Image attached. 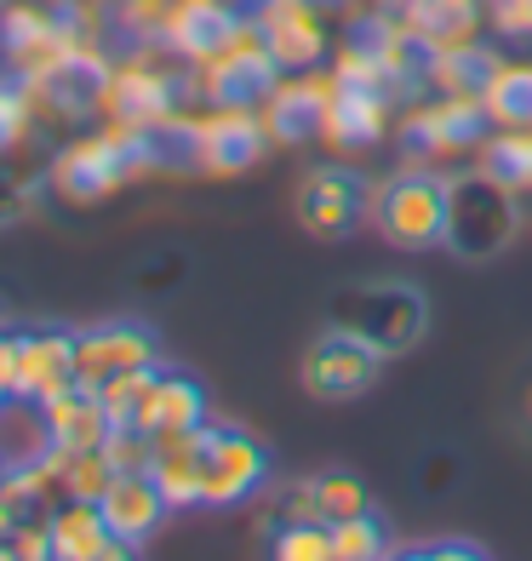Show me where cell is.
I'll list each match as a JSON object with an SVG mask.
<instances>
[{"mask_svg": "<svg viewBox=\"0 0 532 561\" xmlns=\"http://www.w3.org/2000/svg\"><path fill=\"white\" fill-rule=\"evenodd\" d=\"M333 321L344 333H355L372 355H407L424 333H429V298L413 287V280H361V287L338 293Z\"/></svg>", "mask_w": 532, "mask_h": 561, "instance_id": "6da1fadb", "label": "cell"}, {"mask_svg": "<svg viewBox=\"0 0 532 561\" xmlns=\"http://www.w3.org/2000/svg\"><path fill=\"white\" fill-rule=\"evenodd\" d=\"M521 213H516V190H504L487 172H464L447 178V252L464 264H493L504 247L516 241Z\"/></svg>", "mask_w": 532, "mask_h": 561, "instance_id": "7a4b0ae2", "label": "cell"}, {"mask_svg": "<svg viewBox=\"0 0 532 561\" xmlns=\"http://www.w3.org/2000/svg\"><path fill=\"white\" fill-rule=\"evenodd\" d=\"M269 126L258 104H212L207 115H184V149L200 172H246L264 161Z\"/></svg>", "mask_w": 532, "mask_h": 561, "instance_id": "3957f363", "label": "cell"}, {"mask_svg": "<svg viewBox=\"0 0 532 561\" xmlns=\"http://www.w3.org/2000/svg\"><path fill=\"white\" fill-rule=\"evenodd\" d=\"M378 236L401 252H424L447 241V184L436 172H395L372 201Z\"/></svg>", "mask_w": 532, "mask_h": 561, "instance_id": "277c9868", "label": "cell"}, {"mask_svg": "<svg viewBox=\"0 0 532 561\" xmlns=\"http://www.w3.org/2000/svg\"><path fill=\"white\" fill-rule=\"evenodd\" d=\"M269 481V447L252 442L246 430L207 424L200 430V504L235 510Z\"/></svg>", "mask_w": 532, "mask_h": 561, "instance_id": "5b68a950", "label": "cell"}, {"mask_svg": "<svg viewBox=\"0 0 532 561\" xmlns=\"http://www.w3.org/2000/svg\"><path fill=\"white\" fill-rule=\"evenodd\" d=\"M298 224L310 229L315 241H344L361 229V218L372 213V190L367 178L344 167V161H326V167H310L298 178Z\"/></svg>", "mask_w": 532, "mask_h": 561, "instance_id": "8992f818", "label": "cell"}, {"mask_svg": "<svg viewBox=\"0 0 532 561\" xmlns=\"http://www.w3.org/2000/svg\"><path fill=\"white\" fill-rule=\"evenodd\" d=\"M143 367H161L155 327L120 316V321H97V327H86V333H74V373H81L86 390H104L109 378L143 373Z\"/></svg>", "mask_w": 532, "mask_h": 561, "instance_id": "52a82bcc", "label": "cell"}, {"mask_svg": "<svg viewBox=\"0 0 532 561\" xmlns=\"http://www.w3.org/2000/svg\"><path fill=\"white\" fill-rule=\"evenodd\" d=\"M378 367H384V355H372L361 339L344 333V327L333 321L310 350H303L298 378L315 401H361L378 385Z\"/></svg>", "mask_w": 532, "mask_h": 561, "instance_id": "ba28073f", "label": "cell"}, {"mask_svg": "<svg viewBox=\"0 0 532 561\" xmlns=\"http://www.w3.org/2000/svg\"><path fill=\"white\" fill-rule=\"evenodd\" d=\"M104 115L109 121H132V126H166V121H177V81L166 69L143 64V58L109 64Z\"/></svg>", "mask_w": 532, "mask_h": 561, "instance_id": "9c48e42d", "label": "cell"}, {"mask_svg": "<svg viewBox=\"0 0 532 561\" xmlns=\"http://www.w3.org/2000/svg\"><path fill=\"white\" fill-rule=\"evenodd\" d=\"M333 87H338V75H315V69L275 81V92L258 104L269 138L275 144H310V138H321L326 133V104H333Z\"/></svg>", "mask_w": 532, "mask_h": 561, "instance_id": "30bf717a", "label": "cell"}, {"mask_svg": "<svg viewBox=\"0 0 532 561\" xmlns=\"http://www.w3.org/2000/svg\"><path fill=\"white\" fill-rule=\"evenodd\" d=\"M74 385H81V373H74V333H69V327H30V333H18L12 396L58 401Z\"/></svg>", "mask_w": 532, "mask_h": 561, "instance_id": "8fae6325", "label": "cell"}, {"mask_svg": "<svg viewBox=\"0 0 532 561\" xmlns=\"http://www.w3.org/2000/svg\"><path fill=\"white\" fill-rule=\"evenodd\" d=\"M258 30L264 46L275 53V64L303 75L326 58V23L315 0H258Z\"/></svg>", "mask_w": 532, "mask_h": 561, "instance_id": "7c38bea8", "label": "cell"}, {"mask_svg": "<svg viewBox=\"0 0 532 561\" xmlns=\"http://www.w3.org/2000/svg\"><path fill=\"white\" fill-rule=\"evenodd\" d=\"M487 110H481V98H441V104H429L407 121V156H424V161H441V156H459V149L481 144L487 138Z\"/></svg>", "mask_w": 532, "mask_h": 561, "instance_id": "4fadbf2b", "label": "cell"}, {"mask_svg": "<svg viewBox=\"0 0 532 561\" xmlns=\"http://www.w3.org/2000/svg\"><path fill=\"white\" fill-rule=\"evenodd\" d=\"M241 30H246V18L235 12V0H177L161 41L189 64H212Z\"/></svg>", "mask_w": 532, "mask_h": 561, "instance_id": "5bb4252c", "label": "cell"}, {"mask_svg": "<svg viewBox=\"0 0 532 561\" xmlns=\"http://www.w3.org/2000/svg\"><path fill=\"white\" fill-rule=\"evenodd\" d=\"M200 424H207V390L177 367H155V378H149V390L138 401L132 430L161 442V436H189V430H200Z\"/></svg>", "mask_w": 532, "mask_h": 561, "instance_id": "9a60e30c", "label": "cell"}, {"mask_svg": "<svg viewBox=\"0 0 532 561\" xmlns=\"http://www.w3.org/2000/svg\"><path fill=\"white\" fill-rule=\"evenodd\" d=\"M97 504H104V522L115 527V539L126 550H143L161 533V522L172 516V504H166V493L155 488V476H149V470H120Z\"/></svg>", "mask_w": 532, "mask_h": 561, "instance_id": "2e32d148", "label": "cell"}, {"mask_svg": "<svg viewBox=\"0 0 532 561\" xmlns=\"http://www.w3.org/2000/svg\"><path fill=\"white\" fill-rule=\"evenodd\" d=\"M46 522H53V556L58 561H120V556H132L115 539V527L104 522V504L97 499H58Z\"/></svg>", "mask_w": 532, "mask_h": 561, "instance_id": "e0dca14e", "label": "cell"}, {"mask_svg": "<svg viewBox=\"0 0 532 561\" xmlns=\"http://www.w3.org/2000/svg\"><path fill=\"white\" fill-rule=\"evenodd\" d=\"M384 87H361V81H338L333 87V104H326V133L321 144L333 149H367L384 138Z\"/></svg>", "mask_w": 532, "mask_h": 561, "instance_id": "ac0fdd59", "label": "cell"}, {"mask_svg": "<svg viewBox=\"0 0 532 561\" xmlns=\"http://www.w3.org/2000/svg\"><path fill=\"white\" fill-rule=\"evenodd\" d=\"M53 453V424H46V401L30 396H0V465H41Z\"/></svg>", "mask_w": 532, "mask_h": 561, "instance_id": "d6986e66", "label": "cell"}, {"mask_svg": "<svg viewBox=\"0 0 532 561\" xmlns=\"http://www.w3.org/2000/svg\"><path fill=\"white\" fill-rule=\"evenodd\" d=\"M200 430H189V436H161L155 458H149V476H155V488L166 493L172 510H195L200 504Z\"/></svg>", "mask_w": 532, "mask_h": 561, "instance_id": "ffe728a7", "label": "cell"}, {"mask_svg": "<svg viewBox=\"0 0 532 561\" xmlns=\"http://www.w3.org/2000/svg\"><path fill=\"white\" fill-rule=\"evenodd\" d=\"M46 424H53V442H63V447H104L109 430H115L104 396L86 390V385H74L58 401H46Z\"/></svg>", "mask_w": 532, "mask_h": 561, "instance_id": "44dd1931", "label": "cell"}, {"mask_svg": "<svg viewBox=\"0 0 532 561\" xmlns=\"http://www.w3.org/2000/svg\"><path fill=\"white\" fill-rule=\"evenodd\" d=\"M407 35L424 41V53H452L475 41V0H413Z\"/></svg>", "mask_w": 532, "mask_h": 561, "instance_id": "7402d4cb", "label": "cell"}, {"mask_svg": "<svg viewBox=\"0 0 532 561\" xmlns=\"http://www.w3.org/2000/svg\"><path fill=\"white\" fill-rule=\"evenodd\" d=\"M481 110L493 126H532V64H498L481 87Z\"/></svg>", "mask_w": 532, "mask_h": 561, "instance_id": "603a6c76", "label": "cell"}, {"mask_svg": "<svg viewBox=\"0 0 532 561\" xmlns=\"http://www.w3.org/2000/svg\"><path fill=\"white\" fill-rule=\"evenodd\" d=\"M481 172L504 190H532V126H498V138L481 144Z\"/></svg>", "mask_w": 532, "mask_h": 561, "instance_id": "cb8c5ba5", "label": "cell"}, {"mask_svg": "<svg viewBox=\"0 0 532 561\" xmlns=\"http://www.w3.org/2000/svg\"><path fill=\"white\" fill-rule=\"evenodd\" d=\"M35 104H41L35 81H23V75H0V156L23 149V138L35 133Z\"/></svg>", "mask_w": 532, "mask_h": 561, "instance_id": "d4e9b609", "label": "cell"}, {"mask_svg": "<svg viewBox=\"0 0 532 561\" xmlns=\"http://www.w3.org/2000/svg\"><path fill=\"white\" fill-rule=\"evenodd\" d=\"M315 481V522H349V516H361L367 504V481L361 476H349V470H326V476H310Z\"/></svg>", "mask_w": 532, "mask_h": 561, "instance_id": "484cf974", "label": "cell"}, {"mask_svg": "<svg viewBox=\"0 0 532 561\" xmlns=\"http://www.w3.org/2000/svg\"><path fill=\"white\" fill-rule=\"evenodd\" d=\"M378 556H390V533L372 510H361L349 522H333V561H378Z\"/></svg>", "mask_w": 532, "mask_h": 561, "instance_id": "4316f807", "label": "cell"}, {"mask_svg": "<svg viewBox=\"0 0 532 561\" xmlns=\"http://www.w3.org/2000/svg\"><path fill=\"white\" fill-rule=\"evenodd\" d=\"M269 556L275 561H333V527L326 522H281Z\"/></svg>", "mask_w": 532, "mask_h": 561, "instance_id": "83f0119b", "label": "cell"}, {"mask_svg": "<svg viewBox=\"0 0 532 561\" xmlns=\"http://www.w3.org/2000/svg\"><path fill=\"white\" fill-rule=\"evenodd\" d=\"M177 0H120V30L132 35V41H149V35H161L166 30V18H172Z\"/></svg>", "mask_w": 532, "mask_h": 561, "instance_id": "f1b7e54d", "label": "cell"}, {"mask_svg": "<svg viewBox=\"0 0 532 561\" xmlns=\"http://www.w3.org/2000/svg\"><path fill=\"white\" fill-rule=\"evenodd\" d=\"M30 201H35V184H23V178H12L7 167H0V229L30 213Z\"/></svg>", "mask_w": 532, "mask_h": 561, "instance_id": "f546056e", "label": "cell"}, {"mask_svg": "<svg viewBox=\"0 0 532 561\" xmlns=\"http://www.w3.org/2000/svg\"><path fill=\"white\" fill-rule=\"evenodd\" d=\"M493 23L510 41H532V0H493Z\"/></svg>", "mask_w": 532, "mask_h": 561, "instance_id": "4dcf8cb0", "label": "cell"}, {"mask_svg": "<svg viewBox=\"0 0 532 561\" xmlns=\"http://www.w3.org/2000/svg\"><path fill=\"white\" fill-rule=\"evenodd\" d=\"M12 378H18V333L0 327V396H12Z\"/></svg>", "mask_w": 532, "mask_h": 561, "instance_id": "1f68e13d", "label": "cell"}, {"mask_svg": "<svg viewBox=\"0 0 532 561\" xmlns=\"http://www.w3.org/2000/svg\"><path fill=\"white\" fill-rule=\"evenodd\" d=\"M407 556H487V545H475V539H441V545H413Z\"/></svg>", "mask_w": 532, "mask_h": 561, "instance_id": "d6a6232c", "label": "cell"}, {"mask_svg": "<svg viewBox=\"0 0 532 561\" xmlns=\"http://www.w3.org/2000/svg\"><path fill=\"white\" fill-rule=\"evenodd\" d=\"M23 522V510L7 499V493H0V556H7V539H12V527Z\"/></svg>", "mask_w": 532, "mask_h": 561, "instance_id": "836d02e7", "label": "cell"}, {"mask_svg": "<svg viewBox=\"0 0 532 561\" xmlns=\"http://www.w3.org/2000/svg\"><path fill=\"white\" fill-rule=\"evenodd\" d=\"M315 7H344V0H315Z\"/></svg>", "mask_w": 532, "mask_h": 561, "instance_id": "e575fe53", "label": "cell"}, {"mask_svg": "<svg viewBox=\"0 0 532 561\" xmlns=\"http://www.w3.org/2000/svg\"><path fill=\"white\" fill-rule=\"evenodd\" d=\"M527 413H532V390H527Z\"/></svg>", "mask_w": 532, "mask_h": 561, "instance_id": "d590c367", "label": "cell"}, {"mask_svg": "<svg viewBox=\"0 0 532 561\" xmlns=\"http://www.w3.org/2000/svg\"><path fill=\"white\" fill-rule=\"evenodd\" d=\"M0 476H7V465H0Z\"/></svg>", "mask_w": 532, "mask_h": 561, "instance_id": "8d00e7d4", "label": "cell"}]
</instances>
